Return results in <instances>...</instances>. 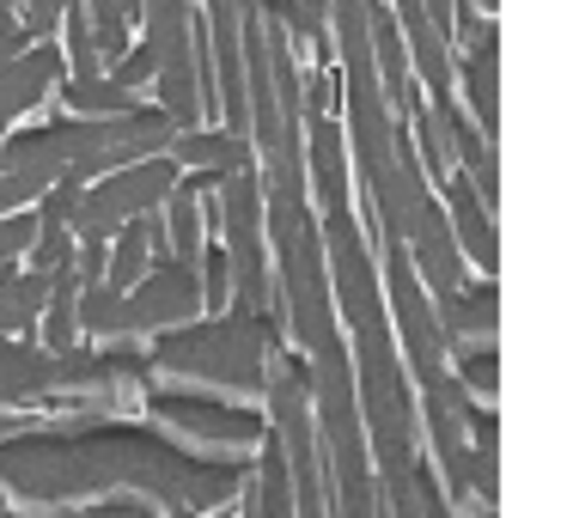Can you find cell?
<instances>
[{"mask_svg": "<svg viewBox=\"0 0 567 518\" xmlns=\"http://www.w3.org/2000/svg\"><path fill=\"white\" fill-rule=\"evenodd\" d=\"M220 177L196 172L184 189H172V226H165V245H172V262H202V189H214Z\"/></svg>", "mask_w": 567, "mask_h": 518, "instance_id": "5bb4252c", "label": "cell"}, {"mask_svg": "<svg viewBox=\"0 0 567 518\" xmlns=\"http://www.w3.org/2000/svg\"><path fill=\"white\" fill-rule=\"evenodd\" d=\"M281 257V287H287V323H293L299 348H330L336 335V311H330V287H323V245H318V220L306 214V201H269L262 208Z\"/></svg>", "mask_w": 567, "mask_h": 518, "instance_id": "3957f363", "label": "cell"}, {"mask_svg": "<svg viewBox=\"0 0 567 518\" xmlns=\"http://www.w3.org/2000/svg\"><path fill=\"white\" fill-rule=\"evenodd\" d=\"M159 74V55H153V43H135V50L116 62V74H111V86H123V92H135L141 80H153Z\"/></svg>", "mask_w": 567, "mask_h": 518, "instance_id": "7402d4cb", "label": "cell"}, {"mask_svg": "<svg viewBox=\"0 0 567 518\" xmlns=\"http://www.w3.org/2000/svg\"><path fill=\"white\" fill-rule=\"evenodd\" d=\"M452 226H457L452 238H464L470 262L494 274V226H488V208L476 201V189H470L464 172H452Z\"/></svg>", "mask_w": 567, "mask_h": 518, "instance_id": "9a60e30c", "label": "cell"}, {"mask_svg": "<svg viewBox=\"0 0 567 518\" xmlns=\"http://www.w3.org/2000/svg\"><path fill=\"white\" fill-rule=\"evenodd\" d=\"M177 189V165L165 159H141V165H123V172L99 177V184L80 189L74 214H68V232L80 238H111L123 220H141V214H153L165 196Z\"/></svg>", "mask_w": 567, "mask_h": 518, "instance_id": "5b68a950", "label": "cell"}, {"mask_svg": "<svg viewBox=\"0 0 567 518\" xmlns=\"http://www.w3.org/2000/svg\"><path fill=\"white\" fill-rule=\"evenodd\" d=\"M208 305H226V293H233V269H226V250H208Z\"/></svg>", "mask_w": 567, "mask_h": 518, "instance_id": "d4e9b609", "label": "cell"}, {"mask_svg": "<svg viewBox=\"0 0 567 518\" xmlns=\"http://www.w3.org/2000/svg\"><path fill=\"white\" fill-rule=\"evenodd\" d=\"M147 403H153L159 421H172L177 433H189V439H202V445H250V439H262V421L250 415V408L220 403V396H208V391H172V384H153Z\"/></svg>", "mask_w": 567, "mask_h": 518, "instance_id": "52a82bcc", "label": "cell"}, {"mask_svg": "<svg viewBox=\"0 0 567 518\" xmlns=\"http://www.w3.org/2000/svg\"><path fill=\"white\" fill-rule=\"evenodd\" d=\"M62 13H68V0H25V38H50L55 25H62Z\"/></svg>", "mask_w": 567, "mask_h": 518, "instance_id": "cb8c5ba5", "label": "cell"}, {"mask_svg": "<svg viewBox=\"0 0 567 518\" xmlns=\"http://www.w3.org/2000/svg\"><path fill=\"white\" fill-rule=\"evenodd\" d=\"M494 330V281L482 274L476 287H457L452 299H440V335L445 342H488Z\"/></svg>", "mask_w": 567, "mask_h": 518, "instance_id": "8fae6325", "label": "cell"}, {"mask_svg": "<svg viewBox=\"0 0 567 518\" xmlns=\"http://www.w3.org/2000/svg\"><path fill=\"white\" fill-rule=\"evenodd\" d=\"M464 86H470V111H476V128L494 135V31L482 43H470L464 55Z\"/></svg>", "mask_w": 567, "mask_h": 518, "instance_id": "d6986e66", "label": "cell"}, {"mask_svg": "<svg viewBox=\"0 0 567 518\" xmlns=\"http://www.w3.org/2000/svg\"><path fill=\"white\" fill-rule=\"evenodd\" d=\"M354 366H360V433H367V457H379L384 476H409L415 464V403H409V379L396 366L391 323L379 330H354Z\"/></svg>", "mask_w": 567, "mask_h": 518, "instance_id": "7a4b0ae2", "label": "cell"}, {"mask_svg": "<svg viewBox=\"0 0 567 518\" xmlns=\"http://www.w3.org/2000/svg\"><path fill=\"white\" fill-rule=\"evenodd\" d=\"M31 238H38V214H13V220H0V269H7V257L31 250Z\"/></svg>", "mask_w": 567, "mask_h": 518, "instance_id": "603a6c76", "label": "cell"}, {"mask_svg": "<svg viewBox=\"0 0 567 518\" xmlns=\"http://www.w3.org/2000/svg\"><path fill=\"white\" fill-rule=\"evenodd\" d=\"M172 165H196V172H208V177H233V172H250V141L189 128V135L172 141Z\"/></svg>", "mask_w": 567, "mask_h": 518, "instance_id": "7c38bea8", "label": "cell"}, {"mask_svg": "<svg viewBox=\"0 0 567 518\" xmlns=\"http://www.w3.org/2000/svg\"><path fill=\"white\" fill-rule=\"evenodd\" d=\"M202 311V281L189 262H153L147 281H135L123 299L111 287H86L80 293V323L104 335H147V330H172V323Z\"/></svg>", "mask_w": 567, "mask_h": 518, "instance_id": "277c9868", "label": "cell"}, {"mask_svg": "<svg viewBox=\"0 0 567 518\" xmlns=\"http://www.w3.org/2000/svg\"><path fill=\"white\" fill-rule=\"evenodd\" d=\"M311 177H318L323 208L348 214V153H342V128H336V116L311 123Z\"/></svg>", "mask_w": 567, "mask_h": 518, "instance_id": "4fadbf2b", "label": "cell"}, {"mask_svg": "<svg viewBox=\"0 0 567 518\" xmlns=\"http://www.w3.org/2000/svg\"><path fill=\"white\" fill-rule=\"evenodd\" d=\"M43 342H50V354H74V330H80V281L74 269H62L50 281V299H43Z\"/></svg>", "mask_w": 567, "mask_h": 518, "instance_id": "e0dca14e", "label": "cell"}, {"mask_svg": "<svg viewBox=\"0 0 567 518\" xmlns=\"http://www.w3.org/2000/svg\"><path fill=\"white\" fill-rule=\"evenodd\" d=\"M50 80H62V55H55V43H43V50H31V55H13V62H0V135H7L13 116H25L31 104L50 92Z\"/></svg>", "mask_w": 567, "mask_h": 518, "instance_id": "30bf717a", "label": "cell"}, {"mask_svg": "<svg viewBox=\"0 0 567 518\" xmlns=\"http://www.w3.org/2000/svg\"><path fill=\"white\" fill-rule=\"evenodd\" d=\"M281 354V323L269 311H245V318H220V323H196V330H172L153 348V366L172 379H202V384H226V391L257 396L269 379V360Z\"/></svg>", "mask_w": 567, "mask_h": 518, "instance_id": "6da1fadb", "label": "cell"}, {"mask_svg": "<svg viewBox=\"0 0 567 518\" xmlns=\"http://www.w3.org/2000/svg\"><path fill=\"white\" fill-rule=\"evenodd\" d=\"M226 201V269L238 274V318L245 311H269V257H262V189L257 172L220 177Z\"/></svg>", "mask_w": 567, "mask_h": 518, "instance_id": "8992f818", "label": "cell"}, {"mask_svg": "<svg viewBox=\"0 0 567 518\" xmlns=\"http://www.w3.org/2000/svg\"><path fill=\"white\" fill-rule=\"evenodd\" d=\"M86 518H159L153 506H141V500H104V506H92Z\"/></svg>", "mask_w": 567, "mask_h": 518, "instance_id": "484cf974", "label": "cell"}, {"mask_svg": "<svg viewBox=\"0 0 567 518\" xmlns=\"http://www.w3.org/2000/svg\"><path fill=\"white\" fill-rule=\"evenodd\" d=\"M31 257H38V274H62V269H74V238H68V226L38 220V238H31Z\"/></svg>", "mask_w": 567, "mask_h": 518, "instance_id": "44dd1931", "label": "cell"}, {"mask_svg": "<svg viewBox=\"0 0 567 518\" xmlns=\"http://www.w3.org/2000/svg\"><path fill=\"white\" fill-rule=\"evenodd\" d=\"M476 7H494V0H476Z\"/></svg>", "mask_w": 567, "mask_h": 518, "instance_id": "83f0119b", "label": "cell"}, {"mask_svg": "<svg viewBox=\"0 0 567 518\" xmlns=\"http://www.w3.org/2000/svg\"><path fill=\"white\" fill-rule=\"evenodd\" d=\"M250 518H293V488H287L281 439H262L257 476H250Z\"/></svg>", "mask_w": 567, "mask_h": 518, "instance_id": "2e32d148", "label": "cell"}, {"mask_svg": "<svg viewBox=\"0 0 567 518\" xmlns=\"http://www.w3.org/2000/svg\"><path fill=\"white\" fill-rule=\"evenodd\" d=\"M457 372L470 396H494V342H457Z\"/></svg>", "mask_w": 567, "mask_h": 518, "instance_id": "ffe728a7", "label": "cell"}, {"mask_svg": "<svg viewBox=\"0 0 567 518\" xmlns=\"http://www.w3.org/2000/svg\"><path fill=\"white\" fill-rule=\"evenodd\" d=\"M68 111H74L80 123H116V116L135 111V92L111 86V80H74V86H68Z\"/></svg>", "mask_w": 567, "mask_h": 518, "instance_id": "ac0fdd59", "label": "cell"}, {"mask_svg": "<svg viewBox=\"0 0 567 518\" xmlns=\"http://www.w3.org/2000/svg\"><path fill=\"white\" fill-rule=\"evenodd\" d=\"M323 245H330V274H336L348 323L354 330H379L384 299H379V274H372V257H367V238H360L354 214H330L323 220Z\"/></svg>", "mask_w": 567, "mask_h": 518, "instance_id": "ba28073f", "label": "cell"}, {"mask_svg": "<svg viewBox=\"0 0 567 518\" xmlns=\"http://www.w3.org/2000/svg\"><path fill=\"white\" fill-rule=\"evenodd\" d=\"M0 330H13V318H7V311H0Z\"/></svg>", "mask_w": 567, "mask_h": 518, "instance_id": "4316f807", "label": "cell"}, {"mask_svg": "<svg viewBox=\"0 0 567 518\" xmlns=\"http://www.w3.org/2000/svg\"><path fill=\"white\" fill-rule=\"evenodd\" d=\"M384 281H391V311H396V330H403V348H409V366H415V379H433L440 366V318H433L427 293H421L415 269H409L403 245L384 250Z\"/></svg>", "mask_w": 567, "mask_h": 518, "instance_id": "9c48e42d", "label": "cell"}]
</instances>
